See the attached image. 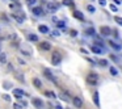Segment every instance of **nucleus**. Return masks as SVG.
Here are the masks:
<instances>
[{
	"label": "nucleus",
	"instance_id": "a878e982",
	"mask_svg": "<svg viewBox=\"0 0 122 109\" xmlns=\"http://www.w3.org/2000/svg\"><path fill=\"white\" fill-rule=\"evenodd\" d=\"M26 1V4L29 7H33V5H36V3H37V0H25Z\"/></svg>",
	"mask_w": 122,
	"mask_h": 109
},
{
	"label": "nucleus",
	"instance_id": "4468645a",
	"mask_svg": "<svg viewBox=\"0 0 122 109\" xmlns=\"http://www.w3.org/2000/svg\"><path fill=\"white\" fill-rule=\"evenodd\" d=\"M12 17H13L15 20H16L17 22H19V24H22V22H24V16H20V15H17V13H13L12 15Z\"/></svg>",
	"mask_w": 122,
	"mask_h": 109
},
{
	"label": "nucleus",
	"instance_id": "bb28decb",
	"mask_svg": "<svg viewBox=\"0 0 122 109\" xmlns=\"http://www.w3.org/2000/svg\"><path fill=\"white\" fill-rule=\"evenodd\" d=\"M13 109H24V106H22L21 104H19V103H15L13 104Z\"/></svg>",
	"mask_w": 122,
	"mask_h": 109
},
{
	"label": "nucleus",
	"instance_id": "9b49d317",
	"mask_svg": "<svg viewBox=\"0 0 122 109\" xmlns=\"http://www.w3.org/2000/svg\"><path fill=\"white\" fill-rule=\"evenodd\" d=\"M100 33H101L102 36H109V34L112 33V30H110V28H109V26H101Z\"/></svg>",
	"mask_w": 122,
	"mask_h": 109
},
{
	"label": "nucleus",
	"instance_id": "c756f323",
	"mask_svg": "<svg viewBox=\"0 0 122 109\" xmlns=\"http://www.w3.org/2000/svg\"><path fill=\"white\" fill-rule=\"evenodd\" d=\"M114 20L117 21V24H119L122 26V19H121V17H114Z\"/></svg>",
	"mask_w": 122,
	"mask_h": 109
},
{
	"label": "nucleus",
	"instance_id": "39448f33",
	"mask_svg": "<svg viewBox=\"0 0 122 109\" xmlns=\"http://www.w3.org/2000/svg\"><path fill=\"white\" fill-rule=\"evenodd\" d=\"M62 61V55L59 53H54L53 57H51V63L53 64H59Z\"/></svg>",
	"mask_w": 122,
	"mask_h": 109
},
{
	"label": "nucleus",
	"instance_id": "1a4fd4ad",
	"mask_svg": "<svg viewBox=\"0 0 122 109\" xmlns=\"http://www.w3.org/2000/svg\"><path fill=\"white\" fill-rule=\"evenodd\" d=\"M72 103H74V105L76 106V108H81V106H83V101H81V99L77 97V96L72 99Z\"/></svg>",
	"mask_w": 122,
	"mask_h": 109
},
{
	"label": "nucleus",
	"instance_id": "c9c22d12",
	"mask_svg": "<svg viewBox=\"0 0 122 109\" xmlns=\"http://www.w3.org/2000/svg\"><path fill=\"white\" fill-rule=\"evenodd\" d=\"M4 87H5V88H11L12 85H11V83H5V84H4Z\"/></svg>",
	"mask_w": 122,
	"mask_h": 109
},
{
	"label": "nucleus",
	"instance_id": "b1692460",
	"mask_svg": "<svg viewBox=\"0 0 122 109\" xmlns=\"http://www.w3.org/2000/svg\"><path fill=\"white\" fill-rule=\"evenodd\" d=\"M56 26L58 28H61V29H66V24H64L63 21H56Z\"/></svg>",
	"mask_w": 122,
	"mask_h": 109
},
{
	"label": "nucleus",
	"instance_id": "2f4dec72",
	"mask_svg": "<svg viewBox=\"0 0 122 109\" xmlns=\"http://www.w3.org/2000/svg\"><path fill=\"white\" fill-rule=\"evenodd\" d=\"M110 9H112L113 12H117V11H118V8H117V7H114V4H112V5H110Z\"/></svg>",
	"mask_w": 122,
	"mask_h": 109
},
{
	"label": "nucleus",
	"instance_id": "393cba45",
	"mask_svg": "<svg viewBox=\"0 0 122 109\" xmlns=\"http://www.w3.org/2000/svg\"><path fill=\"white\" fill-rule=\"evenodd\" d=\"M85 33L89 34V36H95V29H93V28H88V29L85 30Z\"/></svg>",
	"mask_w": 122,
	"mask_h": 109
},
{
	"label": "nucleus",
	"instance_id": "423d86ee",
	"mask_svg": "<svg viewBox=\"0 0 122 109\" xmlns=\"http://www.w3.org/2000/svg\"><path fill=\"white\" fill-rule=\"evenodd\" d=\"M38 47H40L41 50H43V51H49V50H51V43H50V42H46V41H43V42H40Z\"/></svg>",
	"mask_w": 122,
	"mask_h": 109
},
{
	"label": "nucleus",
	"instance_id": "9d476101",
	"mask_svg": "<svg viewBox=\"0 0 122 109\" xmlns=\"http://www.w3.org/2000/svg\"><path fill=\"white\" fill-rule=\"evenodd\" d=\"M59 97H61L63 101H67V103L71 101V96H70L68 93H66V92H61V93H59Z\"/></svg>",
	"mask_w": 122,
	"mask_h": 109
},
{
	"label": "nucleus",
	"instance_id": "cd10ccee",
	"mask_svg": "<svg viewBox=\"0 0 122 109\" xmlns=\"http://www.w3.org/2000/svg\"><path fill=\"white\" fill-rule=\"evenodd\" d=\"M98 64H100V66H106L108 62H106L105 59H100V61H98Z\"/></svg>",
	"mask_w": 122,
	"mask_h": 109
},
{
	"label": "nucleus",
	"instance_id": "f8f14e48",
	"mask_svg": "<svg viewBox=\"0 0 122 109\" xmlns=\"http://www.w3.org/2000/svg\"><path fill=\"white\" fill-rule=\"evenodd\" d=\"M13 95L16 96V97H22V96L25 95V92L22 89H20V88H15V89H13Z\"/></svg>",
	"mask_w": 122,
	"mask_h": 109
},
{
	"label": "nucleus",
	"instance_id": "473e14b6",
	"mask_svg": "<svg viewBox=\"0 0 122 109\" xmlns=\"http://www.w3.org/2000/svg\"><path fill=\"white\" fill-rule=\"evenodd\" d=\"M3 99H4V100H7V101H11V97H9L8 95H3Z\"/></svg>",
	"mask_w": 122,
	"mask_h": 109
},
{
	"label": "nucleus",
	"instance_id": "4c0bfd02",
	"mask_svg": "<svg viewBox=\"0 0 122 109\" xmlns=\"http://www.w3.org/2000/svg\"><path fill=\"white\" fill-rule=\"evenodd\" d=\"M55 106H56V109H62V106L59 105V104H55Z\"/></svg>",
	"mask_w": 122,
	"mask_h": 109
},
{
	"label": "nucleus",
	"instance_id": "aec40b11",
	"mask_svg": "<svg viewBox=\"0 0 122 109\" xmlns=\"http://www.w3.org/2000/svg\"><path fill=\"white\" fill-rule=\"evenodd\" d=\"M109 43H110V46H112V47H114V50H117V51L122 49L121 45H119V43H117V42H114V41H110Z\"/></svg>",
	"mask_w": 122,
	"mask_h": 109
},
{
	"label": "nucleus",
	"instance_id": "20e7f679",
	"mask_svg": "<svg viewBox=\"0 0 122 109\" xmlns=\"http://www.w3.org/2000/svg\"><path fill=\"white\" fill-rule=\"evenodd\" d=\"M13 75H15V79L19 80L20 83H25V76H24V74H22L21 71H17V70H15V71H13Z\"/></svg>",
	"mask_w": 122,
	"mask_h": 109
},
{
	"label": "nucleus",
	"instance_id": "5701e85b",
	"mask_svg": "<svg viewBox=\"0 0 122 109\" xmlns=\"http://www.w3.org/2000/svg\"><path fill=\"white\" fill-rule=\"evenodd\" d=\"M0 63H7V54H0Z\"/></svg>",
	"mask_w": 122,
	"mask_h": 109
},
{
	"label": "nucleus",
	"instance_id": "f257e3e1",
	"mask_svg": "<svg viewBox=\"0 0 122 109\" xmlns=\"http://www.w3.org/2000/svg\"><path fill=\"white\" fill-rule=\"evenodd\" d=\"M97 80H98V76L96 74H93V72H91V74L87 76V83L88 84L95 85V84H97Z\"/></svg>",
	"mask_w": 122,
	"mask_h": 109
},
{
	"label": "nucleus",
	"instance_id": "f704fd0d",
	"mask_svg": "<svg viewBox=\"0 0 122 109\" xmlns=\"http://www.w3.org/2000/svg\"><path fill=\"white\" fill-rule=\"evenodd\" d=\"M19 63H21V64H26V62H25V61H22L21 58H19Z\"/></svg>",
	"mask_w": 122,
	"mask_h": 109
},
{
	"label": "nucleus",
	"instance_id": "58836bf2",
	"mask_svg": "<svg viewBox=\"0 0 122 109\" xmlns=\"http://www.w3.org/2000/svg\"><path fill=\"white\" fill-rule=\"evenodd\" d=\"M113 1H114L116 4H119V1H118V0H113Z\"/></svg>",
	"mask_w": 122,
	"mask_h": 109
},
{
	"label": "nucleus",
	"instance_id": "0eeeda50",
	"mask_svg": "<svg viewBox=\"0 0 122 109\" xmlns=\"http://www.w3.org/2000/svg\"><path fill=\"white\" fill-rule=\"evenodd\" d=\"M32 103H33V105H34L36 108H38V109H42L43 108V101L41 100L40 97H34L32 100Z\"/></svg>",
	"mask_w": 122,
	"mask_h": 109
},
{
	"label": "nucleus",
	"instance_id": "f3484780",
	"mask_svg": "<svg viewBox=\"0 0 122 109\" xmlns=\"http://www.w3.org/2000/svg\"><path fill=\"white\" fill-rule=\"evenodd\" d=\"M93 103L96 106H100V99H98V92L93 93Z\"/></svg>",
	"mask_w": 122,
	"mask_h": 109
},
{
	"label": "nucleus",
	"instance_id": "7c9ffc66",
	"mask_svg": "<svg viewBox=\"0 0 122 109\" xmlns=\"http://www.w3.org/2000/svg\"><path fill=\"white\" fill-rule=\"evenodd\" d=\"M87 9H88L89 12H95V7H93V5H88Z\"/></svg>",
	"mask_w": 122,
	"mask_h": 109
},
{
	"label": "nucleus",
	"instance_id": "ea45409f",
	"mask_svg": "<svg viewBox=\"0 0 122 109\" xmlns=\"http://www.w3.org/2000/svg\"><path fill=\"white\" fill-rule=\"evenodd\" d=\"M12 1H13V0H12Z\"/></svg>",
	"mask_w": 122,
	"mask_h": 109
},
{
	"label": "nucleus",
	"instance_id": "e433bc0d",
	"mask_svg": "<svg viewBox=\"0 0 122 109\" xmlns=\"http://www.w3.org/2000/svg\"><path fill=\"white\" fill-rule=\"evenodd\" d=\"M76 34H77V33L75 32V30H72V32H71V36H76Z\"/></svg>",
	"mask_w": 122,
	"mask_h": 109
},
{
	"label": "nucleus",
	"instance_id": "2eb2a0df",
	"mask_svg": "<svg viewBox=\"0 0 122 109\" xmlns=\"http://www.w3.org/2000/svg\"><path fill=\"white\" fill-rule=\"evenodd\" d=\"M91 49H92V51H93V53H96V54H102L104 53L102 47H100V46H97V45H93Z\"/></svg>",
	"mask_w": 122,
	"mask_h": 109
},
{
	"label": "nucleus",
	"instance_id": "72a5a7b5",
	"mask_svg": "<svg viewBox=\"0 0 122 109\" xmlns=\"http://www.w3.org/2000/svg\"><path fill=\"white\" fill-rule=\"evenodd\" d=\"M98 3H100L101 5H105V4H106V1H105V0H98Z\"/></svg>",
	"mask_w": 122,
	"mask_h": 109
},
{
	"label": "nucleus",
	"instance_id": "6ab92c4d",
	"mask_svg": "<svg viewBox=\"0 0 122 109\" xmlns=\"http://www.w3.org/2000/svg\"><path fill=\"white\" fill-rule=\"evenodd\" d=\"M62 4L66 7H75V3H74V0H63L62 1Z\"/></svg>",
	"mask_w": 122,
	"mask_h": 109
},
{
	"label": "nucleus",
	"instance_id": "a211bd4d",
	"mask_svg": "<svg viewBox=\"0 0 122 109\" xmlns=\"http://www.w3.org/2000/svg\"><path fill=\"white\" fill-rule=\"evenodd\" d=\"M74 17H76L77 20H81V21L84 20V15H83L80 11H75L74 12Z\"/></svg>",
	"mask_w": 122,
	"mask_h": 109
},
{
	"label": "nucleus",
	"instance_id": "4be33fe9",
	"mask_svg": "<svg viewBox=\"0 0 122 109\" xmlns=\"http://www.w3.org/2000/svg\"><path fill=\"white\" fill-rule=\"evenodd\" d=\"M28 40L32 41V42H37V41H38V36L37 34H29V36H28Z\"/></svg>",
	"mask_w": 122,
	"mask_h": 109
},
{
	"label": "nucleus",
	"instance_id": "c85d7f7f",
	"mask_svg": "<svg viewBox=\"0 0 122 109\" xmlns=\"http://www.w3.org/2000/svg\"><path fill=\"white\" fill-rule=\"evenodd\" d=\"M110 74H112V75H117V74H118L117 68H114V67H110Z\"/></svg>",
	"mask_w": 122,
	"mask_h": 109
},
{
	"label": "nucleus",
	"instance_id": "7ed1b4c3",
	"mask_svg": "<svg viewBox=\"0 0 122 109\" xmlns=\"http://www.w3.org/2000/svg\"><path fill=\"white\" fill-rule=\"evenodd\" d=\"M43 75H45V76L47 78V79L50 80V82H53L54 84H56V78L54 76L53 74H51V71H50L49 68H45V70H43Z\"/></svg>",
	"mask_w": 122,
	"mask_h": 109
},
{
	"label": "nucleus",
	"instance_id": "412c9836",
	"mask_svg": "<svg viewBox=\"0 0 122 109\" xmlns=\"http://www.w3.org/2000/svg\"><path fill=\"white\" fill-rule=\"evenodd\" d=\"M33 85L37 87V88H41L42 87V83H41V80L38 79V78H34V79H33Z\"/></svg>",
	"mask_w": 122,
	"mask_h": 109
},
{
	"label": "nucleus",
	"instance_id": "6e6552de",
	"mask_svg": "<svg viewBox=\"0 0 122 109\" xmlns=\"http://www.w3.org/2000/svg\"><path fill=\"white\" fill-rule=\"evenodd\" d=\"M58 8H59V5L56 3H47V11L55 12V11H58Z\"/></svg>",
	"mask_w": 122,
	"mask_h": 109
},
{
	"label": "nucleus",
	"instance_id": "ddd939ff",
	"mask_svg": "<svg viewBox=\"0 0 122 109\" xmlns=\"http://www.w3.org/2000/svg\"><path fill=\"white\" fill-rule=\"evenodd\" d=\"M33 13H34L36 16H42V15H43V9L41 8V7H34V8H33Z\"/></svg>",
	"mask_w": 122,
	"mask_h": 109
},
{
	"label": "nucleus",
	"instance_id": "f03ea898",
	"mask_svg": "<svg viewBox=\"0 0 122 109\" xmlns=\"http://www.w3.org/2000/svg\"><path fill=\"white\" fill-rule=\"evenodd\" d=\"M20 51H21V54H24V55H26V57L33 55V50H32V47H30V46H28V45H22V46H21V49H20Z\"/></svg>",
	"mask_w": 122,
	"mask_h": 109
},
{
	"label": "nucleus",
	"instance_id": "dca6fc26",
	"mask_svg": "<svg viewBox=\"0 0 122 109\" xmlns=\"http://www.w3.org/2000/svg\"><path fill=\"white\" fill-rule=\"evenodd\" d=\"M38 30H40L41 33H43V34H46V33H49V26L47 25H40V26H38Z\"/></svg>",
	"mask_w": 122,
	"mask_h": 109
}]
</instances>
